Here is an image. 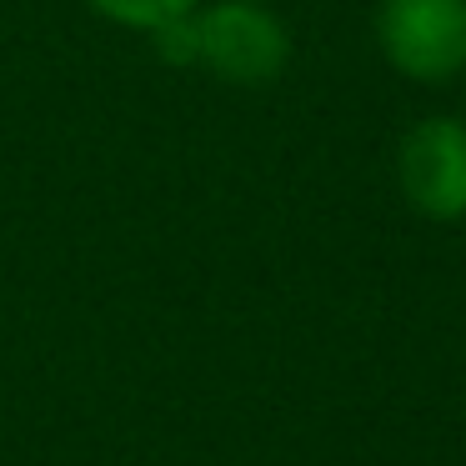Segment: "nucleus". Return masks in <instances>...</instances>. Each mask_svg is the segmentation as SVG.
<instances>
[{
    "label": "nucleus",
    "instance_id": "nucleus-1",
    "mask_svg": "<svg viewBox=\"0 0 466 466\" xmlns=\"http://www.w3.org/2000/svg\"><path fill=\"white\" fill-rule=\"evenodd\" d=\"M291 61V35L261 0H216L191 11V66L226 86H271Z\"/></svg>",
    "mask_w": 466,
    "mask_h": 466
},
{
    "label": "nucleus",
    "instance_id": "nucleus-2",
    "mask_svg": "<svg viewBox=\"0 0 466 466\" xmlns=\"http://www.w3.org/2000/svg\"><path fill=\"white\" fill-rule=\"evenodd\" d=\"M376 46L406 81H451L466 71V0H376Z\"/></svg>",
    "mask_w": 466,
    "mask_h": 466
},
{
    "label": "nucleus",
    "instance_id": "nucleus-3",
    "mask_svg": "<svg viewBox=\"0 0 466 466\" xmlns=\"http://www.w3.org/2000/svg\"><path fill=\"white\" fill-rule=\"evenodd\" d=\"M396 181L401 196L426 221H461L466 216V121L426 116L396 146Z\"/></svg>",
    "mask_w": 466,
    "mask_h": 466
},
{
    "label": "nucleus",
    "instance_id": "nucleus-4",
    "mask_svg": "<svg viewBox=\"0 0 466 466\" xmlns=\"http://www.w3.org/2000/svg\"><path fill=\"white\" fill-rule=\"evenodd\" d=\"M96 15H106L111 25H126V31H161V25L191 15L201 0H86Z\"/></svg>",
    "mask_w": 466,
    "mask_h": 466
},
{
    "label": "nucleus",
    "instance_id": "nucleus-5",
    "mask_svg": "<svg viewBox=\"0 0 466 466\" xmlns=\"http://www.w3.org/2000/svg\"><path fill=\"white\" fill-rule=\"evenodd\" d=\"M261 5H266V0H261Z\"/></svg>",
    "mask_w": 466,
    "mask_h": 466
}]
</instances>
